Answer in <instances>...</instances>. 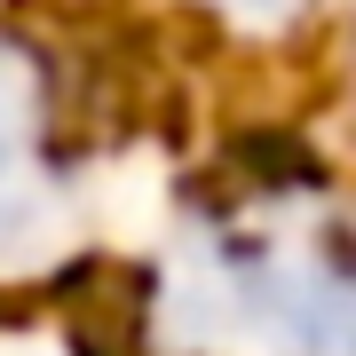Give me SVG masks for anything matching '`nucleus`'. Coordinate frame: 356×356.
I'll use <instances>...</instances> for the list:
<instances>
[{"instance_id": "7ed1b4c3", "label": "nucleus", "mask_w": 356, "mask_h": 356, "mask_svg": "<svg viewBox=\"0 0 356 356\" xmlns=\"http://www.w3.org/2000/svg\"><path fill=\"white\" fill-rule=\"evenodd\" d=\"M198 8L229 32H245V40H277V32H301L325 0H198Z\"/></svg>"}, {"instance_id": "f03ea898", "label": "nucleus", "mask_w": 356, "mask_h": 356, "mask_svg": "<svg viewBox=\"0 0 356 356\" xmlns=\"http://www.w3.org/2000/svg\"><path fill=\"white\" fill-rule=\"evenodd\" d=\"M72 238V143L40 56L0 40V277L56 261Z\"/></svg>"}, {"instance_id": "f257e3e1", "label": "nucleus", "mask_w": 356, "mask_h": 356, "mask_svg": "<svg viewBox=\"0 0 356 356\" xmlns=\"http://www.w3.org/2000/svg\"><path fill=\"white\" fill-rule=\"evenodd\" d=\"M182 356H356V214L325 191H238L166 261Z\"/></svg>"}]
</instances>
